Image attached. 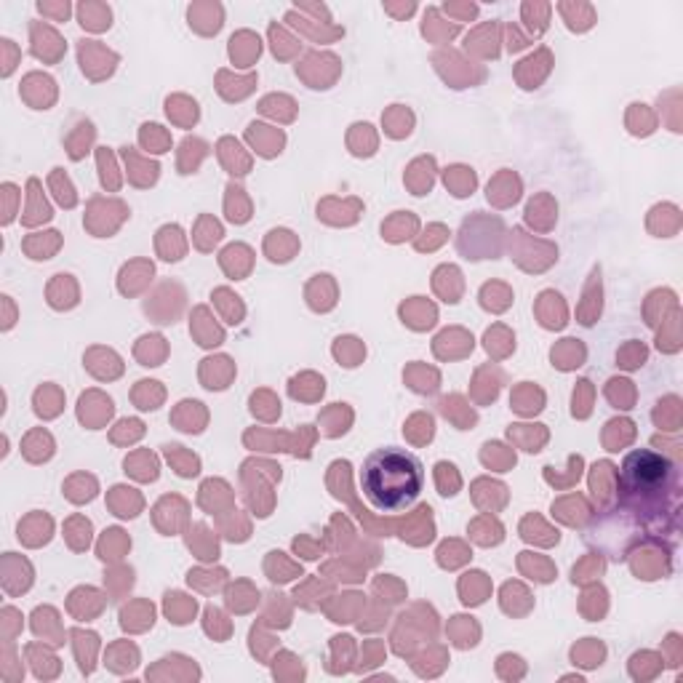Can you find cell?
Masks as SVG:
<instances>
[{
	"instance_id": "obj_1",
	"label": "cell",
	"mask_w": 683,
	"mask_h": 683,
	"mask_svg": "<svg viewBox=\"0 0 683 683\" xmlns=\"http://www.w3.org/2000/svg\"><path fill=\"white\" fill-rule=\"evenodd\" d=\"M424 472L414 454L403 448H376L368 454L361 470V488L366 499L382 512H400L422 491Z\"/></svg>"
},
{
	"instance_id": "obj_2",
	"label": "cell",
	"mask_w": 683,
	"mask_h": 683,
	"mask_svg": "<svg viewBox=\"0 0 683 683\" xmlns=\"http://www.w3.org/2000/svg\"><path fill=\"white\" fill-rule=\"evenodd\" d=\"M166 611H169V616H173V622L184 625L195 614V601H184V595L173 592V595H169V601H166Z\"/></svg>"
},
{
	"instance_id": "obj_3",
	"label": "cell",
	"mask_w": 683,
	"mask_h": 683,
	"mask_svg": "<svg viewBox=\"0 0 683 683\" xmlns=\"http://www.w3.org/2000/svg\"><path fill=\"white\" fill-rule=\"evenodd\" d=\"M35 403H38V414L40 416H53L59 411V392L53 390V387H43V390H38L35 395Z\"/></svg>"
},
{
	"instance_id": "obj_4",
	"label": "cell",
	"mask_w": 683,
	"mask_h": 683,
	"mask_svg": "<svg viewBox=\"0 0 683 683\" xmlns=\"http://www.w3.org/2000/svg\"><path fill=\"white\" fill-rule=\"evenodd\" d=\"M29 190H32V197H29V217H27V224H35V221H46V219H51V208L46 206V200H38V195H35V190H38V182L32 179L29 182Z\"/></svg>"
},
{
	"instance_id": "obj_5",
	"label": "cell",
	"mask_w": 683,
	"mask_h": 683,
	"mask_svg": "<svg viewBox=\"0 0 683 683\" xmlns=\"http://www.w3.org/2000/svg\"><path fill=\"white\" fill-rule=\"evenodd\" d=\"M51 184L59 190L56 193V197H59V203H64V206H73L75 203V195H73V187H70V182H64L62 184V173H59V169H53V176H51Z\"/></svg>"
}]
</instances>
